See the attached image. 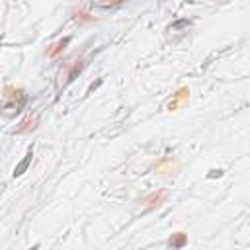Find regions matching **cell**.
Instances as JSON below:
<instances>
[{
	"instance_id": "3",
	"label": "cell",
	"mask_w": 250,
	"mask_h": 250,
	"mask_svg": "<svg viewBox=\"0 0 250 250\" xmlns=\"http://www.w3.org/2000/svg\"><path fill=\"white\" fill-rule=\"evenodd\" d=\"M68 43H70V37H64V39H59V41L51 43V45L45 49V57H49V59H57V57L66 49Z\"/></svg>"
},
{
	"instance_id": "6",
	"label": "cell",
	"mask_w": 250,
	"mask_h": 250,
	"mask_svg": "<svg viewBox=\"0 0 250 250\" xmlns=\"http://www.w3.org/2000/svg\"><path fill=\"white\" fill-rule=\"evenodd\" d=\"M29 160H31V152H27V158H25V160H23V162H21V164H20V166L14 170V174H16V176L23 174V170H25V168H27V164H29Z\"/></svg>"
},
{
	"instance_id": "7",
	"label": "cell",
	"mask_w": 250,
	"mask_h": 250,
	"mask_svg": "<svg viewBox=\"0 0 250 250\" xmlns=\"http://www.w3.org/2000/svg\"><path fill=\"white\" fill-rule=\"evenodd\" d=\"M29 250H39V246H37V244H35V246H31V248H29Z\"/></svg>"
},
{
	"instance_id": "1",
	"label": "cell",
	"mask_w": 250,
	"mask_h": 250,
	"mask_svg": "<svg viewBox=\"0 0 250 250\" xmlns=\"http://www.w3.org/2000/svg\"><path fill=\"white\" fill-rule=\"evenodd\" d=\"M166 197H168V193H166V189H158V191H152L150 195H146L145 197V207L150 211V209H156V207H160L164 201H166Z\"/></svg>"
},
{
	"instance_id": "5",
	"label": "cell",
	"mask_w": 250,
	"mask_h": 250,
	"mask_svg": "<svg viewBox=\"0 0 250 250\" xmlns=\"http://www.w3.org/2000/svg\"><path fill=\"white\" fill-rule=\"evenodd\" d=\"M186 242H188V234H184V232H174V234L170 236V240H168L170 248H174V250L184 248V246H186Z\"/></svg>"
},
{
	"instance_id": "4",
	"label": "cell",
	"mask_w": 250,
	"mask_h": 250,
	"mask_svg": "<svg viewBox=\"0 0 250 250\" xmlns=\"http://www.w3.org/2000/svg\"><path fill=\"white\" fill-rule=\"evenodd\" d=\"M37 121H39V117L37 115H27L21 123H20V127H16L14 129V133H29V131H33L35 127H37Z\"/></svg>"
},
{
	"instance_id": "2",
	"label": "cell",
	"mask_w": 250,
	"mask_h": 250,
	"mask_svg": "<svg viewBox=\"0 0 250 250\" xmlns=\"http://www.w3.org/2000/svg\"><path fill=\"white\" fill-rule=\"evenodd\" d=\"M80 70H82V61H78V62H76V61L66 62V64H64V70L61 72V80L64 78V84H66V82H72V80L78 76Z\"/></svg>"
}]
</instances>
